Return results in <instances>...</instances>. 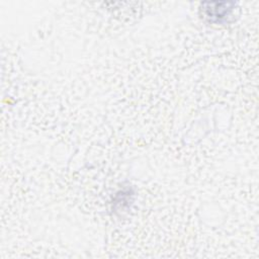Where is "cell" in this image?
Masks as SVG:
<instances>
[{"label":"cell","mask_w":259,"mask_h":259,"mask_svg":"<svg viewBox=\"0 0 259 259\" xmlns=\"http://www.w3.org/2000/svg\"><path fill=\"white\" fill-rule=\"evenodd\" d=\"M235 7L234 2H205L202 3V10L205 16L215 22L226 20Z\"/></svg>","instance_id":"cell-1"}]
</instances>
